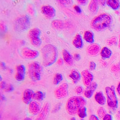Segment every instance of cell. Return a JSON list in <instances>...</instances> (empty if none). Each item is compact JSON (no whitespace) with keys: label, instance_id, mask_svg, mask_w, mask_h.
<instances>
[{"label":"cell","instance_id":"7","mask_svg":"<svg viewBox=\"0 0 120 120\" xmlns=\"http://www.w3.org/2000/svg\"><path fill=\"white\" fill-rule=\"evenodd\" d=\"M41 34V31L37 28H34L29 31V37L33 45L37 47L41 45L42 41L40 38Z\"/></svg>","mask_w":120,"mask_h":120},{"label":"cell","instance_id":"16","mask_svg":"<svg viewBox=\"0 0 120 120\" xmlns=\"http://www.w3.org/2000/svg\"><path fill=\"white\" fill-rule=\"evenodd\" d=\"M50 109V105L48 103L44 105L39 113L38 118L35 120H45L46 118Z\"/></svg>","mask_w":120,"mask_h":120},{"label":"cell","instance_id":"46","mask_svg":"<svg viewBox=\"0 0 120 120\" xmlns=\"http://www.w3.org/2000/svg\"><path fill=\"white\" fill-rule=\"evenodd\" d=\"M117 90L118 92V93L119 94V95H120V82L119 83L118 85V86L117 87Z\"/></svg>","mask_w":120,"mask_h":120},{"label":"cell","instance_id":"21","mask_svg":"<svg viewBox=\"0 0 120 120\" xmlns=\"http://www.w3.org/2000/svg\"><path fill=\"white\" fill-rule=\"evenodd\" d=\"M73 44L75 47L78 49H80L82 47L83 43L80 35L79 34L76 35L73 40Z\"/></svg>","mask_w":120,"mask_h":120},{"label":"cell","instance_id":"48","mask_svg":"<svg viewBox=\"0 0 120 120\" xmlns=\"http://www.w3.org/2000/svg\"><path fill=\"white\" fill-rule=\"evenodd\" d=\"M1 99L2 100H4L5 99V96H4V95H1Z\"/></svg>","mask_w":120,"mask_h":120},{"label":"cell","instance_id":"11","mask_svg":"<svg viewBox=\"0 0 120 120\" xmlns=\"http://www.w3.org/2000/svg\"><path fill=\"white\" fill-rule=\"evenodd\" d=\"M26 69L25 66L23 64H19L16 67V73L15 78L17 80L19 81L24 80L26 75Z\"/></svg>","mask_w":120,"mask_h":120},{"label":"cell","instance_id":"25","mask_svg":"<svg viewBox=\"0 0 120 120\" xmlns=\"http://www.w3.org/2000/svg\"><path fill=\"white\" fill-rule=\"evenodd\" d=\"M45 98L44 93L41 91H37L34 93L33 99L35 101H41L43 100Z\"/></svg>","mask_w":120,"mask_h":120},{"label":"cell","instance_id":"33","mask_svg":"<svg viewBox=\"0 0 120 120\" xmlns=\"http://www.w3.org/2000/svg\"><path fill=\"white\" fill-rule=\"evenodd\" d=\"M75 90L77 94H81L83 92V88L81 86H78L75 88Z\"/></svg>","mask_w":120,"mask_h":120},{"label":"cell","instance_id":"47","mask_svg":"<svg viewBox=\"0 0 120 120\" xmlns=\"http://www.w3.org/2000/svg\"><path fill=\"white\" fill-rule=\"evenodd\" d=\"M33 10V9H32V8H31V7L29 8V12H30V14H34V11L33 10Z\"/></svg>","mask_w":120,"mask_h":120},{"label":"cell","instance_id":"12","mask_svg":"<svg viewBox=\"0 0 120 120\" xmlns=\"http://www.w3.org/2000/svg\"><path fill=\"white\" fill-rule=\"evenodd\" d=\"M29 111L31 114L36 115L39 114L41 110V107L39 103L36 101H32L29 104Z\"/></svg>","mask_w":120,"mask_h":120},{"label":"cell","instance_id":"50","mask_svg":"<svg viewBox=\"0 0 120 120\" xmlns=\"http://www.w3.org/2000/svg\"><path fill=\"white\" fill-rule=\"evenodd\" d=\"M118 47L120 48V35L119 36V42Z\"/></svg>","mask_w":120,"mask_h":120},{"label":"cell","instance_id":"36","mask_svg":"<svg viewBox=\"0 0 120 120\" xmlns=\"http://www.w3.org/2000/svg\"><path fill=\"white\" fill-rule=\"evenodd\" d=\"M58 1L60 4L63 5L70 4L72 3L71 0H59Z\"/></svg>","mask_w":120,"mask_h":120},{"label":"cell","instance_id":"32","mask_svg":"<svg viewBox=\"0 0 120 120\" xmlns=\"http://www.w3.org/2000/svg\"><path fill=\"white\" fill-rule=\"evenodd\" d=\"M14 90V88L12 84H7L4 90L5 92H12Z\"/></svg>","mask_w":120,"mask_h":120},{"label":"cell","instance_id":"49","mask_svg":"<svg viewBox=\"0 0 120 120\" xmlns=\"http://www.w3.org/2000/svg\"><path fill=\"white\" fill-rule=\"evenodd\" d=\"M23 120H33L31 119V118H29V117H26V118H25V119H23Z\"/></svg>","mask_w":120,"mask_h":120},{"label":"cell","instance_id":"15","mask_svg":"<svg viewBox=\"0 0 120 120\" xmlns=\"http://www.w3.org/2000/svg\"><path fill=\"white\" fill-rule=\"evenodd\" d=\"M97 87L98 84L95 82L92 83L90 85L87 86L84 91V94L85 97L88 99L91 98Z\"/></svg>","mask_w":120,"mask_h":120},{"label":"cell","instance_id":"28","mask_svg":"<svg viewBox=\"0 0 120 120\" xmlns=\"http://www.w3.org/2000/svg\"><path fill=\"white\" fill-rule=\"evenodd\" d=\"M63 79L62 75L60 73L55 74L53 79V83L55 85H57L60 83Z\"/></svg>","mask_w":120,"mask_h":120},{"label":"cell","instance_id":"42","mask_svg":"<svg viewBox=\"0 0 120 120\" xmlns=\"http://www.w3.org/2000/svg\"><path fill=\"white\" fill-rule=\"evenodd\" d=\"M74 58L75 60L77 61H78L80 59V55L79 54H75L74 55Z\"/></svg>","mask_w":120,"mask_h":120},{"label":"cell","instance_id":"45","mask_svg":"<svg viewBox=\"0 0 120 120\" xmlns=\"http://www.w3.org/2000/svg\"><path fill=\"white\" fill-rule=\"evenodd\" d=\"M63 62H63V60L62 59H60L57 62V64L60 65H62L63 64Z\"/></svg>","mask_w":120,"mask_h":120},{"label":"cell","instance_id":"23","mask_svg":"<svg viewBox=\"0 0 120 120\" xmlns=\"http://www.w3.org/2000/svg\"><path fill=\"white\" fill-rule=\"evenodd\" d=\"M107 4L108 6L114 10L118 9L120 6V3L119 0H109L107 1Z\"/></svg>","mask_w":120,"mask_h":120},{"label":"cell","instance_id":"39","mask_svg":"<svg viewBox=\"0 0 120 120\" xmlns=\"http://www.w3.org/2000/svg\"><path fill=\"white\" fill-rule=\"evenodd\" d=\"M7 83L5 82V81H3L0 83V88L3 90H4L6 85H7Z\"/></svg>","mask_w":120,"mask_h":120},{"label":"cell","instance_id":"30","mask_svg":"<svg viewBox=\"0 0 120 120\" xmlns=\"http://www.w3.org/2000/svg\"><path fill=\"white\" fill-rule=\"evenodd\" d=\"M97 114L98 116L100 118H103L106 115V111L104 107H99L97 111Z\"/></svg>","mask_w":120,"mask_h":120},{"label":"cell","instance_id":"31","mask_svg":"<svg viewBox=\"0 0 120 120\" xmlns=\"http://www.w3.org/2000/svg\"><path fill=\"white\" fill-rule=\"evenodd\" d=\"M116 38L115 37H113L108 39L106 41V43L108 45H112L116 44Z\"/></svg>","mask_w":120,"mask_h":120},{"label":"cell","instance_id":"17","mask_svg":"<svg viewBox=\"0 0 120 120\" xmlns=\"http://www.w3.org/2000/svg\"><path fill=\"white\" fill-rule=\"evenodd\" d=\"M100 49V46L98 44H92L89 46L87 48V52L91 55L97 54Z\"/></svg>","mask_w":120,"mask_h":120},{"label":"cell","instance_id":"18","mask_svg":"<svg viewBox=\"0 0 120 120\" xmlns=\"http://www.w3.org/2000/svg\"><path fill=\"white\" fill-rule=\"evenodd\" d=\"M62 55L65 62L68 65H72L73 63V60L70 53L66 50L64 49L62 51Z\"/></svg>","mask_w":120,"mask_h":120},{"label":"cell","instance_id":"14","mask_svg":"<svg viewBox=\"0 0 120 120\" xmlns=\"http://www.w3.org/2000/svg\"><path fill=\"white\" fill-rule=\"evenodd\" d=\"M34 93L31 89L25 90L23 93L22 100L26 104L29 105L32 101Z\"/></svg>","mask_w":120,"mask_h":120},{"label":"cell","instance_id":"10","mask_svg":"<svg viewBox=\"0 0 120 120\" xmlns=\"http://www.w3.org/2000/svg\"><path fill=\"white\" fill-rule=\"evenodd\" d=\"M43 14L49 19L54 18L56 16V10L55 9L50 5H45L41 8Z\"/></svg>","mask_w":120,"mask_h":120},{"label":"cell","instance_id":"8","mask_svg":"<svg viewBox=\"0 0 120 120\" xmlns=\"http://www.w3.org/2000/svg\"><path fill=\"white\" fill-rule=\"evenodd\" d=\"M68 85L64 83L60 85L54 91V95L57 99H62L67 97L68 94Z\"/></svg>","mask_w":120,"mask_h":120},{"label":"cell","instance_id":"4","mask_svg":"<svg viewBox=\"0 0 120 120\" xmlns=\"http://www.w3.org/2000/svg\"><path fill=\"white\" fill-rule=\"evenodd\" d=\"M42 67L38 62H34L29 65L28 73L29 78L33 81L40 80L42 72Z\"/></svg>","mask_w":120,"mask_h":120},{"label":"cell","instance_id":"5","mask_svg":"<svg viewBox=\"0 0 120 120\" xmlns=\"http://www.w3.org/2000/svg\"><path fill=\"white\" fill-rule=\"evenodd\" d=\"M30 19L27 15H23L17 19L14 23V28L16 31L23 32L27 30L30 26Z\"/></svg>","mask_w":120,"mask_h":120},{"label":"cell","instance_id":"19","mask_svg":"<svg viewBox=\"0 0 120 120\" xmlns=\"http://www.w3.org/2000/svg\"><path fill=\"white\" fill-rule=\"evenodd\" d=\"M95 99L96 101L100 105H103L106 102V98L101 92L97 93L95 95Z\"/></svg>","mask_w":120,"mask_h":120},{"label":"cell","instance_id":"40","mask_svg":"<svg viewBox=\"0 0 120 120\" xmlns=\"http://www.w3.org/2000/svg\"><path fill=\"white\" fill-rule=\"evenodd\" d=\"M89 120H99L97 116L95 115H92L90 116Z\"/></svg>","mask_w":120,"mask_h":120},{"label":"cell","instance_id":"13","mask_svg":"<svg viewBox=\"0 0 120 120\" xmlns=\"http://www.w3.org/2000/svg\"><path fill=\"white\" fill-rule=\"evenodd\" d=\"M81 75L84 85L86 86H89L92 83L93 79V75L90 71L87 70L83 71Z\"/></svg>","mask_w":120,"mask_h":120},{"label":"cell","instance_id":"53","mask_svg":"<svg viewBox=\"0 0 120 120\" xmlns=\"http://www.w3.org/2000/svg\"><path fill=\"white\" fill-rule=\"evenodd\" d=\"M83 120V119H80V120Z\"/></svg>","mask_w":120,"mask_h":120},{"label":"cell","instance_id":"43","mask_svg":"<svg viewBox=\"0 0 120 120\" xmlns=\"http://www.w3.org/2000/svg\"><path fill=\"white\" fill-rule=\"evenodd\" d=\"M0 27H1V29L5 31L6 30H7V27H6L5 25L4 24L1 23V24H0Z\"/></svg>","mask_w":120,"mask_h":120},{"label":"cell","instance_id":"26","mask_svg":"<svg viewBox=\"0 0 120 120\" xmlns=\"http://www.w3.org/2000/svg\"><path fill=\"white\" fill-rule=\"evenodd\" d=\"M97 0H92L89 5L90 10L92 12L97 11L98 9V4Z\"/></svg>","mask_w":120,"mask_h":120},{"label":"cell","instance_id":"37","mask_svg":"<svg viewBox=\"0 0 120 120\" xmlns=\"http://www.w3.org/2000/svg\"><path fill=\"white\" fill-rule=\"evenodd\" d=\"M61 105L60 104H57L55 107L53 109V110H52V112H57V111H59V110L60 109L61 107Z\"/></svg>","mask_w":120,"mask_h":120},{"label":"cell","instance_id":"2","mask_svg":"<svg viewBox=\"0 0 120 120\" xmlns=\"http://www.w3.org/2000/svg\"><path fill=\"white\" fill-rule=\"evenodd\" d=\"M86 104L85 99L80 96H75L69 98L66 105L67 111L69 114L73 115L78 113L79 109Z\"/></svg>","mask_w":120,"mask_h":120},{"label":"cell","instance_id":"41","mask_svg":"<svg viewBox=\"0 0 120 120\" xmlns=\"http://www.w3.org/2000/svg\"><path fill=\"white\" fill-rule=\"evenodd\" d=\"M74 8L75 10L79 13H81V10L79 7L77 5H75L74 6Z\"/></svg>","mask_w":120,"mask_h":120},{"label":"cell","instance_id":"51","mask_svg":"<svg viewBox=\"0 0 120 120\" xmlns=\"http://www.w3.org/2000/svg\"><path fill=\"white\" fill-rule=\"evenodd\" d=\"M71 120H76L75 117H73L71 119Z\"/></svg>","mask_w":120,"mask_h":120},{"label":"cell","instance_id":"34","mask_svg":"<svg viewBox=\"0 0 120 120\" xmlns=\"http://www.w3.org/2000/svg\"><path fill=\"white\" fill-rule=\"evenodd\" d=\"M96 67V64L95 62H90V66H89V68H90V70H94L95 69Z\"/></svg>","mask_w":120,"mask_h":120},{"label":"cell","instance_id":"44","mask_svg":"<svg viewBox=\"0 0 120 120\" xmlns=\"http://www.w3.org/2000/svg\"><path fill=\"white\" fill-rule=\"evenodd\" d=\"M78 2L81 4H84L87 2V0H78Z\"/></svg>","mask_w":120,"mask_h":120},{"label":"cell","instance_id":"22","mask_svg":"<svg viewBox=\"0 0 120 120\" xmlns=\"http://www.w3.org/2000/svg\"><path fill=\"white\" fill-rule=\"evenodd\" d=\"M83 38L86 42L90 43H93L94 41L93 34L90 31H86L85 32Z\"/></svg>","mask_w":120,"mask_h":120},{"label":"cell","instance_id":"38","mask_svg":"<svg viewBox=\"0 0 120 120\" xmlns=\"http://www.w3.org/2000/svg\"><path fill=\"white\" fill-rule=\"evenodd\" d=\"M112 69L114 71L117 72V71H119L120 70V66L118 65H115V66L112 67Z\"/></svg>","mask_w":120,"mask_h":120},{"label":"cell","instance_id":"24","mask_svg":"<svg viewBox=\"0 0 120 120\" xmlns=\"http://www.w3.org/2000/svg\"><path fill=\"white\" fill-rule=\"evenodd\" d=\"M101 55L103 58L108 59L111 57L112 55V52L106 47H104L102 49Z\"/></svg>","mask_w":120,"mask_h":120},{"label":"cell","instance_id":"9","mask_svg":"<svg viewBox=\"0 0 120 120\" xmlns=\"http://www.w3.org/2000/svg\"><path fill=\"white\" fill-rule=\"evenodd\" d=\"M22 54L24 57L26 59L33 60L36 59L38 56L39 52L37 50L26 47L23 49L22 50Z\"/></svg>","mask_w":120,"mask_h":120},{"label":"cell","instance_id":"3","mask_svg":"<svg viewBox=\"0 0 120 120\" xmlns=\"http://www.w3.org/2000/svg\"><path fill=\"white\" fill-rule=\"evenodd\" d=\"M110 16L103 14L95 18L92 22L93 28L97 30H102L108 28L112 23Z\"/></svg>","mask_w":120,"mask_h":120},{"label":"cell","instance_id":"35","mask_svg":"<svg viewBox=\"0 0 120 120\" xmlns=\"http://www.w3.org/2000/svg\"><path fill=\"white\" fill-rule=\"evenodd\" d=\"M102 118V120H112V116L109 114H106Z\"/></svg>","mask_w":120,"mask_h":120},{"label":"cell","instance_id":"6","mask_svg":"<svg viewBox=\"0 0 120 120\" xmlns=\"http://www.w3.org/2000/svg\"><path fill=\"white\" fill-rule=\"evenodd\" d=\"M105 90L108 106L112 109H116L118 107V101L114 88L112 87H107L105 88Z\"/></svg>","mask_w":120,"mask_h":120},{"label":"cell","instance_id":"29","mask_svg":"<svg viewBox=\"0 0 120 120\" xmlns=\"http://www.w3.org/2000/svg\"><path fill=\"white\" fill-rule=\"evenodd\" d=\"M52 24L55 28L57 29H61L64 28V24L62 22L58 20L53 21Z\"/></svg>","mask_w":120,"mask_h":120},{"label":"cell","instance_id":"52","mask_svg":"<svg viewBox=\"0 0 120 120\" xmlns=\"http://www.w3.org/2000/svg\"><path fill=\"white\" fill-rule=\"evenodd\" d=\"M2 76H0V81H2Z\"/></svg>","mask_w":120,"mask_h":120},{"label":"cell","instance_id":"1","mask_svg":"<svg viewBox=\"0 0 120 120\" xmlns=\"http://www.w3.org/2000/svg\"><path fill=\"white\" fill-rule=\"evenodd\" d=\"M43 58V64L44 66L49 67L56 61L58 56L57 48L52 44L46 45L41 49Z\"/></svg>","mask_w":120,"mask_h":120},{"label":"cell","instance_id":"20","mask_svg":"<svg viewBox=\"0 0 120 120\" xmlns=\"http://www.w3.org/2000/svg\"><path fill=\"white\" fill-rule=\"evenodd\" d=\"M69 76L72 79L74 83H76L80 79L81 75L78 71L76 69H73L71 71Z\"/></svg>","mask_w":120,"mask_h":120},{"label":"cell","instance_id":"27","mask_svg":"<svg viewBox=\"0 0 120 120\" xmlns=\"http://www.w3.org/2000/svg\"><path fill=\"white\" fill-rule=\"evenodd\" d=\"M77 113L78 116L81 118H85L87 116V109L85 106L80 108Z\"/></svg>","mask_w":120,"mask_h":120}]
</instances>
